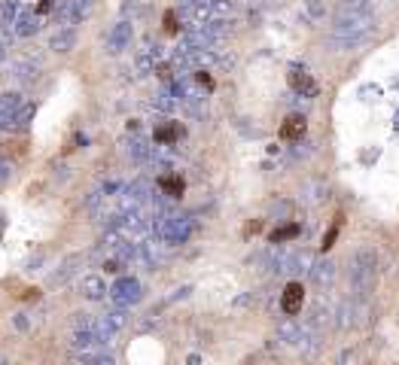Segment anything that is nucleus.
<instances>
[{
    "label": "nucleus",
    "mask_w": 399,
    "mask_h": 365,
    "mask_svg": "<svg viewBox=\"0 0 399 365\" xmlns=\"http://www.w3.org/2000/svg\"><path fill=\"white\" fill-rule=\"evenodd\" d=\"M375 34V16L360 6H350L345 13H338L333 21V40L341 49H353V46L366 43Z\"/></svg>",
    "instance_id": "f257e3e1"
},
{
    "label": "nucleus",
    "mask_w": 399,
    "mask_h": 365,
    "mask_svg": "<svg viewBox=\"0 0 399 365\" xmlns=\"http://www.w3.org/2000/svg\"><path fill=\"white\" fill-rule=\"evenodd\" d=\"M375 287H378V253L372 247H357L350 256V295L369 302Z\"/></svg>",
    "instance_id": "f03ea898"
},
{
    "label": "nucleus",
    "mask_w": 399,
    "mask_h": 365,
    "mask_svg": "<svg viewBox=\"0 0 399 365\" xmlns=\"http://www.w3.org/2000/svg\"><path fill=\"white\" fill-rule=\"evenodd\" d=\"M369 319V304L363 299H350L338 307V329H357V326H366Z\"/></svg>",
    "instance_id": "7ed1b4c3"
},
{
    "label": "nucleus",
    "mask_w": 399,
    "mask_h": 365,
    "mask_svg": "<svg viewBox=\"0 0 399 365\" xmlns=\"http://www.w3.org/2000/svg\"><path fill=\"white\" fill-rule=\"evenodd\" d=\"M302 304H305L302 283H287V289H283V295H281V311L287 314V317H296V314L302 311Z\"/></svg>",
    "instance_id": "20e7f679"
},
{
    "label": "nucleus",
    "mask_w": 399,
    "mask_h": 365,
    "mask_svg": "<svg viewBox=\"0 0 399 365\" xmlns=\"http://www.w3.org/2000/svg\"><path fill=\"white\" fill-rule=\"evenodd\" d=\"M189 232H192V225H189L186 216H171V220L165 222V241L168 244H183L189 237Z\"/></svg>",
    "instance_id": "39448f33"
},
{
    "label": "nucleus",
    "mask_w": 399,
    "mask_h": 365,
    "mask_svg": "<svg viewBox=\"0 0 399 365\" xmlns=\"http://www.w3.org/2000/svg\"><path fill=\"white\" fill-rule=\"evenodd\" d=\"M290 86H293L296 95H302V98H314L317 95V83L311 79V73L299 71V67H293L290 71Z\"/></svg>",
    "instance_id": "423d86ee"
},
{
    "label": "nucleus",
    "mask_w": 399,
    "mask_h": 365,
    "mask_svg": "<svg viewBox=\"0 0 399 365\" xmlns=\"http://www.w3.org/2000/svg\"><path fill=\"white\" fill-rule=\"evenodd\" d=\"M311 280L317 283V287H329V283H333L335 280V265H333V262H314V268H311Z\"/></svg>",
    "instance_id": "0eeeda50"
},
{
    "label": "nucleus",
    "mask_w": 399,
    "mask_h": 365,
    "mask_svg": "<svg viewBox=\"0 0 399 365\" xmlns=\"http://www.w3.org/2000/svg\"><path fill=\"white\" fill-rule=\"evenodd\" d=\"M281 137H283V140H290V143L302 140V137H305V119L302 116H290L287 122L281 125Z\"/></svg>",
    "instance_id": "6e6552de"
},
{
    "label": "nucleus",
    "mask_w": 399,
    "mask_h": 365,
    "mask_svg": "<svg viewBox=\"0 0 399 365\" xmlns=\"http://www.w3.org/2000/svg\"><path fill=\"white\" fill-rule=\"evenodd\" d=\"M113 292H116V302H122V304H131V302H138V299H141L138 280H119Z\"/></svg>",
    "instance_id": "1a4fd4ad"
},
{
    "label": "nucleus",
    "mask_w": 399,
    "mask_h": 365,
    "mask_svg": "<svg viewBox=\"0 0 399 365\" xmlns=\"http://www.w3.org/2000/svg\"><path fill=\"white\" fill-rule=\"evenodd\" d=\"M128 40H131V25L128 21H119V25L113 28V34H110V46L113 49H122V46H128Z\"/></svg>",
    "instance_id": "9d476101"
},
{
    "label": "nucleus",
    "mask_w": 399,
    "mask_h": 365,
    "mask_svg": "<svg viewBox=\"0 0 399 365\" xmlns=\"http://www.w3.org/2000/svg\"><path fill=\"white\" fill-rule=\"evenodd\" d=\"M296 235H299V225H283V228H275V232H271V237H268V241L271 244H283V241H293V237Z\"/></svg>",
    "instance_id": "9b49d317"
},
{
    "label": "nucleus",
    "mask_w": 399,
    "mask_h": 365,
    "mask_svg": "<svg viewBox=\"0 0 399 365\" xmlns=\"http://www.w3.org/2000/svg\"><path fill=\"white\" fill-rule=\"evenodd\" d=\"M158 186H162L171 198L183 195V180H180V177H162V180H158Z\"/></svg>",
    "instance_id": "f8f14e48"
},
{
    "label": "nucleus",
    "mask_w": 399,
    "mask_h": 365,
    "mask_svg": "<svg viewBox=\"0 0 399 365\" xmlns=\"http://www.w3.org/2000/svg\"><path fill=\"white\" fill-rule=\"evenodd\" d=\"M180 137V128H174V125H165V128H158L156 131V143H162V146H171Z\"/></svg>",
    "instance_id": "ddd939ff"
},
{
    "label": "nucleus",
    "mask_w": 399,
    "mask_h": 365,
    "mask_svg": "<svg viewBox=\"0 0 399 365\" xmlns=\"http://www.w3.org/2000/svg\"><path fill=\"white\" fill-rule=\"evenodd\" d=\"M19 31H21V34L37 31V16H19Z\"/></svg>",
    "instance_id": "4468645a"
},
{
    "label": "nucleus",
    "mask_w": 399,
    "mask_h": 365,
    "mask_svg": "<svg viewBox=\"0 0 399 365\" xmlns=\"http://www.w3.org/2000/svg\"><path fill=\"white\" fill-rule=\"evenodd\" d=\"M338 228H341V220H335V225L326 232V237H323V250H329V247L335 244V237H338Z\"/></svg>",
    "instance_id": "2eb2a0df"
},
{
    "label": "nucleus",
    "mask_w": 399,
    "mask_h": 365,
    "mask_svg": "<svg viewBox=\"0 0 399 365\" xmlns=\"http://www.w3.org/2000/svg\"><path fill=\"white\" fill-rule=\"evenodd\" d=\"M326 4H329V0H308V9H311L314 16H323L326 13Z\"/></svg>",
    "instance_id": "dca6fc26"
},
{
    "label": "nucleus",
    "mask_w": 399,
    "mask_h": 365,
    "mask_svg": "<svg viewBox=\"0 0 399 365\" xmlns=\"http://www.w3.org/2000/svg\"><path fill=\"white\" fill-rule=\"evenodd\" d=\"M165 28H168L171 34L177 31V19H174V13H168V16H165Z\"/></svg>",
    "instance_id": "f3484780"
},
{
    "label": "nucleus",
    "mask_w": 399,
    "mask_h": 365,
    "mask_svg": "<svg viewBox=\"0 0 399 365\" xmlns=\"http://www.w3.org/2000/svg\"><path fill=\"white\" fill-rule=\"evenodd\" d=\"M198 83H201L204 88H213V79H211L208 73H198Z\"/></svg>",
    "instance_id": "a211bd4d"
},
{
    "label": "nucleus",
    "mask_w": 399,
    "mask_h": 365,
    "mask_svg": "<svg viewBox=\"0 0 399 365\" xmlns=\"http://www.w3.org/2000/svg\"><path fill=\"white\" fill-rule=\"evenodd\" d=\"M89 295H101V283L98 280H89Z\"/></svg>",
    "instance_id": "6ab92c4d"
},
{
    "label": "nucleus",
    "mask_w": 399,
    "mask_h": 365,
    "mask_svg": "<svg viewBox=\"0 0 399 365\" xmlns=\"http://www.w3.org/2000/svg\"><path fill=\"white\" fill-rule=\"evenodd\" d=\"M49 6H52V0H40V4H37V9H40V13H46Z\"/></svg>",
    "instance_id": "aec40b11"
},
{
    "label": "nucleus",
    "mask_w": 399,
    "mask_h": 365,
    "mask_svg": "<svg viewBox=\"0 0 399 365\" xmlns=\"http://www.w3.org/2000/svg\"><path fill=\"white\" fill-rule=\"evenodd\" d=\"M345 4H350V6H363L366 0H345Z\"/></svg>",
    "instance_id": "412c9836"
}]
</instances>
